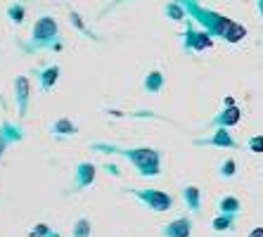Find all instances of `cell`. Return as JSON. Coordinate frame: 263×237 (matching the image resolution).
<instances>
[{
  "mask_svg": "<svg viewBox=\"0 0 263 237\" xmlns=\"http://www.w3.org/2000/svg\"><path fill=\"white\" fill-rule=\"evenodd\" d=\"M130 159H133L135 164L140 166V169H145V166H152L154 171H157V161H159V159H157V154L154 152H149V150H140V152H130Z\"/></svg>",
  "mask_w": 263,
  "mask_h": 237,
  "instance_id": "obj_1",
  "label": "cell"
},
{
  "mask_svg": "<svg viewBox=\"0 0 263 237\" xmlns=\"http://www.w3.org/2000/svg\"><path fill=\"white\" fill-rule=\"evenodd\" d=\"M142 197H145V199H154L152 202L154 209H168L171 207V199H168L166 195H161V192H145Z\"/></svg>",
  "mask_w": 263,
  "mask_h": 237,
  "instance_id": "obj_2",
  "label": "cell"
},
{
  "mask_svg": "<svg viewBox=\"0 0 263 237\" xmlns=\"http://www.w3.org/2000/svg\"><path fill=\"white\" fill-rule=\"evenodd\" d=\"M55 33V22L52 19H41L36 26V38H48Z\"/></svg>",
  "mask_w": 263,
  "mask_h": 237,
  "instance_id": "obj_3",
  "label": "cell"
},
{
  "mask_svg": "<svg viewBox=\"0 0 263 237\" xmlns=\"http://www.w3.org/2000/svg\"><path fill=\"white\" fill-rule=\"evenodd\" d=\"M166 232H168V237H187V223L178 221V223H173Z\"/></svg>",
  "mask_w": 263,
  "mask_h": 237,
  "instance_id": "obj_4",
  "label": "cell"
},
{
  "mask_svg": "<svg viewBox=\"0 0 263 237\" xmlns=\"http://www.w3.org/2000/svg\"><path fill=\"white\" fill-rule=\"evenodd\" d=\"M147 88H149V90H157V88H159L161 85V76L159 74H152V76H149V79H147Z\"/></svg>",
  "mask_w": 263,
  "mask_h": 237,
  "instance_id": "obj_5",
  "label": "cell"
},
{
  "mask_svg": "<svg viewBox=\"0 0 263 237\" xmlns=\"http://www.w3.org/2000/svg\"><path fill=\"white\" fill-rule=\"evenodd\" d=\"M88 232H90V225H88V221H79V225H76V237H86Z\"/></svg>",
  "mask_w": 263,
  "mask_h": 237,
  "instance_id": "obj_6",
  "label": "cell"
},
{
  "mask_svg": "<svg viewBox=\"0 0 263 237\" xmlns=\"http://www.w3.org/2000/svg\"><path fill=\"white\" fill-rule=\"evenodd\" d=\"M57 131H73V126H71V123H69V121H62Z\"/></svg>",
  "mask_w": 263,
  "mask_h": 237,
  "instance_id": "obj_7",
  "label": "cell"
},
{
  "mask_svg": "<svg viewBox=\"0 0 263 237\" xmlns=\"http://www.w3.org/2000/svg\"><path fill=\"white\" fill-rule=\"evenodd\" d=\"M254 147H256V150H263V138L256 140V142H254Z\"/></svg>",
  "mask_w": 263,
  "mask_h": 237,
  "instance_id": "obj_8",
  "label": "cell"
},
{
  "mask_svg": "<svg viewBox=\"0 0 263 237\" xmlns=\"http://www.w3.org/2000/svg\"><path fill=\"white\" fill-rule=\"evenodd\" d=\"M251 237H263V230H256V232H254V235H251Z\"/></svg>",
  "mask_w": 263,
  "mask_h": 237,
  "instance_id": "obj_9",
  "label": "cell"
}]
</instances>
